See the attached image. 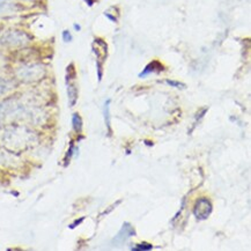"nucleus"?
Here are the masks:
<instances>
[{"label":"nucleus","instance_id":"nucleus-16","mask_svg":"<svg viewBox=\"0 0 251 251\" xmlns=\"http://www.w3.org/2000/svg\"><path fill=\"white\" fill-rule=\"evenodd\" d=\"M87 1V4H89V6H92L93 4H94V1H93V0H86Z\"/></svg>","mask_w":251,"mask_h":251},{"label":"nucleus","instance_id":"nucleus-12","mask_svg":"<svg viewBox=\"0 0 251 251\" xmlns=\"http://www.w3.org/2000/svg\"><path fill=\"white\" fill-rule=\"evenodd\" d=\"M153 249V246L152 244H150V243H146V242H143V243H140V244H137V247H134V248H132V250L133 251H150V250H152Z\"/></svg>","mask_w":251,"mask_h":251},{"label":"nucleus","instance_id":"nucleus-4","mask_svg":"<svg viewBox=\"0 0 251 251\" xmlns=\"http://www.w3.org/2000/svg\"><path fill=\"white\" fill-rule=\"evenodd\" d=\"M212 211H213V206L207 198H201L196 201L194 215L198 220H206L211 215Z\"/></svg>","mask_w":251,"mask_h":251},{"label":"nucleus","instance_id":"nucleus-11","mask_svg":"<svg viewBox=\"0 0 251 251\" xmlns=\"http://www.w3.org/2000/svg\"><path fill=\"white\" fill-rule=\"evenodd\" d=\"M72 124H73V128H75V132H81L82 130V120L80 117L79 114H73L72 116Z\"/></svg>","mask_w":251,"mask_h":251},{"label":"nucleus","instance_id":"nucleus-18","mask_svg":"<svg viewBox=\"0 0 251 251\" xmlns=\"http://www.w3.org/2000/svg\"><path fill=\"white\" fill-rule=\"evenodd\" d=\"M24 1H33V0H24Z\"/></svg>","mask_w":251,"mask_h":251},{"label":"nucleus","instance_id":"nucleus-8","mask_svg":"<svg viewBox=\"0 0 251 251\" xmlns=\"http://www.w3.org/2000/svg\"><path fill=\"white\" fill-rule=\"evenodd\" d=\"M67 94H69V102L71 107L76 103V100H78V88L75 83H69L67 82Z\"/></svg>","mask_w":251,"mask_h":251},{"label":"nucleus","instance_id":"nucleus-3","mask_svg":"<svg viewBox=\"0 0 251 251\" xmlns=\"http://www.w3.org/2000/svg\"><path fill=\"white\" fill-rule=\"evenodd\" d=\"M46 75V70L40 64H30L25 65L17 71V75L19 79L25 82H33L42 79Z\"/></svg>","mask_w":251,"mask_h":251},{"label":"nucleus","instance_id":"nucleus-7","mask_svg":"<svg viewBox=\"0 0 251 251\" xmlns=\"http://www.w3.org/2000/svg\"><path fill=\"white\" fill-rule=\"evenodd\" d=\"M110 102L111 100H107L103 105V115H104V123L107 127L109 136L111 134V122H110Z\"/></svg>","mask_w":251,"mask_h":251},{"label":"nucleus","instance_id":"nucleus-9","mask_svg":"<svg viewBox=\"0 0 251 251\" xmlns=\"http://www.w3.org/2000/svg\"><path fill=\"white\" fill-rule=\"evenodd\" d=\"M14 82L12 80L0 78V95L7 94L8 92H11L13 88H14Z\"/></svg>","mask_w":251,"mask_h":251},{"label":"nucleus","instance_id":"nucleus-2","mask_svg":"<svg viewBox=\"0 0 251 251\" xmlns=\"http://www.w3.org/2000/svg\"><path fill=\"white\" fill-rule=\"evenodd\" d=\"M29 42L30 37L21 30H8L0 38V43L8 48H21L27 46Z\"/></svg>","mask_w":251,"mask_h":251},{"label":"nucleus","instance_id":"nucleus-6","mask_svg":"<svg viewBox=\"0 0 251 251\" xmlns=\"http://www.w3.org/2000/svg\"><path fill=\"white\" fill-rule=\"evenodd\" d=\"M161 71H163V65L160 62H157V60H154V62H151L149 65L145 67L143 72L139 73V78H146V76L152 75V73H159Z\"/></svg>","mask_w":251,"mask_h":251},{"label":"nucleus","instance_id":"nucleus-15","mask_svg":"<svg viewBox=\"0 0 251 251\" xmlns=\"http://www.w3.org/2000/svg\"><path fill=\"white\" fill-rule=\"evenodd\" d=\"M82 221H83V218H81V219H80V220H76L75 221V224H73V225H71V228H75V226H78V225H80V224H81L82 223Z\"/></svg>","mask_w":251,"mask_h":251},{"label":"nucleus","instance_id":"nucleus-10","mask_svg":"<svg viewBox=\"0 0 251 251\" xmlns=\"http://www.w3.org/2000/svg\"><path fill=\"white\" fill-rule=\"evenodd\" d=\"M15 11V5L11 0H0V14H9Z\"/></svg>","mask_w":251,"mask_h":251},{"label":"nucleus","instance_id":"nucleus-13","mask_svg":"<svg viewBox=\"0 0 251 251\" xmlns=\"http://www.w3.org/2000/svg\"><path fill=\"white\" fill-rule=\"evenodd\" d=\"M166 83H167V85H169V86H172V87H175V88H178V89H184L185 87H186L184 83H182V82H179V81H174V80H169V79L166 80Z\"/></svg>","mask_w":251,"mask_h":251},{"label":"nucleus","instance_id":"nucleus-17","mask_svg":"<svg viewBox=\"0 0 251 251\" xmlns=\"http://www.w3.org/2000/svg\"><path fill=\"white\" fill-rule=\"evenodd\" d=\"M75 30H80V25H75Z\"/></svg>","mask_w":251,"mask_h":251},{"label":"nucleus","instance_id":"nucleus-5","mask_svg":"<svg viewBox=\"0 0 251 251\" xmlns=\"http://www.w3.org/2000/svg\"><path fill=\"white\" fill-rule=\"evenodd\" d=\"M133 236H136V229H134L130 223H124L121 230L118 231V234L112 240V244L114 246H122V244H124L128 239Z\"/></svg>","mask_w":251,"mask_h":251},{"label":"nucleus","instance_id":"nucleus-14","mask_svg":"<svg viewBox=\"0 0 251 251\" xmlns=\"http://www.w3.org/2000/svg\"><path fill=\"white\" fill-rule=\"evenodd\" d=\"M63 40H64V42H66V43H69V42L72 41V35H71L69 30L63 31Z\"/></svg>","mask_w":251,"mask_h":251},{"label":"nucleus","instance_id":"nucleus-1","mask_svg":"<svg viewBox=\"0 0 251 251\" xmlns=\"http://www.w3.org/2000/svg\"><path fill=\"white\" fill-rule=\"evenodd\" d=\"M34 133L25 127H9L4 132V143L12 151L25 150L33 143Z\"/></svg>","mask_w":251,"mask_h":251}]
</instances>
